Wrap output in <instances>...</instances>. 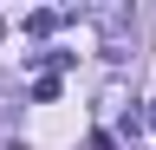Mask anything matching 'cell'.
<instances>
[{"instance_id":"obj_1","label":"cell","mask_w":156,"mask_h":150,"mask_svg":"<svg viewBox=\"0 0 156 150\" xmlns=\"http://www.w3.org/2000/svg\"><path fill=\"white\" fill-rule=\"evenodd\" d=\"M150 124H156V111H150Z\"/></svg>"}]
</instances>
